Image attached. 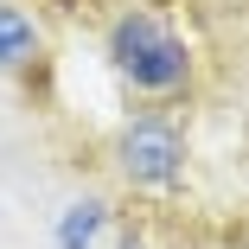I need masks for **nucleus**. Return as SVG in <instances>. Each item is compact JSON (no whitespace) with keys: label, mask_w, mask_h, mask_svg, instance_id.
I'll use <instances>...</instances> for the list:
<instances>
[{"label":"nucleus","mask_w":249,"mask_h":249,"mask_svg":"<svg viewBox=\"0 0 249 249\" xmlns=\"http://www.w3.org/2000/svg\"><path fill=\"white\" fill-rule=\"evenodd\" d=\"M109 58H115V71H122L141 96H173V89H185V77H192L185 38H179L160 13H122L115 32H109Z\"/></svg>","instance_id":"nucleus-1"},{"label":"nucleus","mask_w":249,"mask_h":249,"mask_svg":"<svg viewBox=\"0 0 249 249\" xmlns=\"http://www.w3.org/2000/svg\"><path fill=\"white\" fill-rule=\"evenodd\" d=\"M115 166L134 185H179L185 179V141H179V128H166L154 115H147V122H128L122 141H115Z\"/></svg>","instance_id":"nucleus-2"},{"label":"nucleus","mask_w":249,"mask_h":249,"mask_svg":"<svg viewBox=\"0 0 249 249\" xmlns=\"http://www.w3.org/2000/svg\"><path fill=\"white\" fill-rule=\"evenodd\" d=\"M38 52H45L38 26H32L19 7H7V0H0V71H19V64H32Z\"/></svg>","instance_id":"nucleus-3"},{"label":"nucleus","mask_w":249,"mask_h":249,"mask_svg":"<svg viewBox=\"0 0 249 249\" xmlns=\"http://www.w3.org/2000/svg\"><path fill=\"white\" fill-rule=\"evenodd\" d=\"M96 230H103V205H96V198H83V205H71V211L58 217V249H89Z\"/></svg>","instance_id":"nucleus-4"}]
</instances>
